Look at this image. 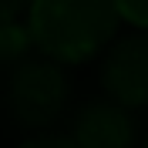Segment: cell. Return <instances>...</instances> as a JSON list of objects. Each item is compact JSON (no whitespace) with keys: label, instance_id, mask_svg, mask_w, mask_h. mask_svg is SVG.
<instances>
[{"label":"cell","instance_id":"4","mask_svg":"<svg viewBox=\"0 0 148 148\" xmlns=\"http://www.w3.org/2000/svg\"><path fill=\"white\" fill-rule=\"evenodd\" d=\"M74 148H135V125L114 101H91L77 111L71 131Z\"/></svg>","mask_w":148,"mask_h":148},{"label":"cell","instance_id":"6","mask_svg":"<svg viewBox=\"0 0 148 148\" xmlns=\"http://www.w3.org/2000/svg\"><path fill=\"white\" fill-rule=\"evenodd\" d=\"M114 10H118V17H125L128 24L148 30V0H114Z\"/></svg>","mask_w":148,"mask_h":148},{"label":"cell","instance_id":"7","mask_svg":"<svg viewBox=\"0 0 148 148\" xmlns=\"http://www.w3.org/2000/svg\"><path fill=\"white\" fill-rule=\"evenodd\" d=\"M20 148H74V141H71V135H51V131H44V135L27 138Z\"/></svg>","mask_w":148,"mask_h":148},{"label":"cell","instance_id":"3","mask_svg":"<svg viewBox=\"0 0 148 148\" xmlns=\"http://www.w3.org/2000/svg\"><path fill=\"white\" fill-rule=\"evenodd\" d=\"M104 91L121 108H145L148 104V30L131 34L108 51L101 67Z\"/></svg>","mask_w":148,"mask_h":148},{"label":"cell","instance_id":"9","mask_svg":"<svg viewBox=\"0 0 148 148\" xmlns=\"http://www.w3.org/2000/svg\"><path fill=\"white\" fill-rule=\"evenodd\" d=\"M141 148H148V135H145V141H141Z\"/></svg>","mask_w":148,"mask_h":148},{"label":"cell","instance_id":"2","mask_svg":"<svg viewBox=\"0 0 148 148\" xmlns=\"http://www.w3.org/2000/svg\"><path fill=\"white\" fill-rule=\"evenodd\" d=\"M71 84L57 61H20L7 77V108L27 128H47L64 111Z\"/></svg>","mask_w":148,"mask_h":148},{"label":"cell","instance_id":"1","mask_svg":"<svg viewBox=\"0 0 148 148\" xmlns=\"http://www.w3.org/2000/svg\"><path fill=\"white\" fill-rule=\"evenodd\" d=\"M27 30L47 57L84 61L114 34V0H30Z\"/></svg>","mask_w":148,"mask_h":148},{"label":"cell","instance_id":"8","mask_svg":"<svg viewBox=\"0 0 148 148\" xmlns=\"http://www.w3.org/2000/svg\"><path fill=\"white\" fill-rule=\"evenodd\" d=\"M30 0H0V24L3 20H17V14L27 7Z\"/></svg>","mask_w":148,"mask_h":148},{"label":"cell","instance_id":"5","mask_svg":"<svg viewBox=\"0 0 148 148\" xmlns=\"http://www.w3.org/2000/svg\"><path fill=\"white\" fill-rule=\"evenodd\" d=\"M34 47L30 30L20 27L17 20H3L0 24V67H17L27 61V51Z\"/></svg>","mask_w":148,"mask_h":148}]
</instances>
